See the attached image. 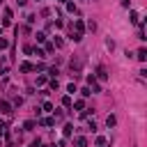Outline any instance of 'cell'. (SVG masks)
I'll use <instances>...</instances> for the list:
<instances>
[{
	"mask_svg": "<svg viewBox=\"0 0 147 147\" xmlns=\"http://www.w3.org/2000/svg\"><path fill=\"white\" fill-rule=\"evenodd\" d=\"M67 92H71V94H74V92H76V85H74V83H69V85H67Z\"/></svg>",
	"mask_w": 147,
	"mask_h": 147,
	"instance_id": "obj_29",
	"label": "cell"
},
{
	"mask_svg": "<svg viewBox=\"0 0 147 147\" xmlns=\"http://www.w3.org/2000/svg\"><path fill=\"white\" fill-rule=\"evenodd\" d=\"M80 94H83V96H90L92 92H90V87H83V90H80Z\"/></svg>",
	"mask_w": 147,
	"mask_h": 147,
	"instance_id": "obj_30",
	"label": "cell"
},
{
	"mask_svg": "<svg viewBox=\"0 0 147 147\" xmlns=\"http://www.w3.org/2000/svg\"><path fill=\"white\" fill-rule=\"evenodd\" d=\"M136 57H138L140 62H145V60H147V51H145V48H140V51L136 53Z\"/></svg>",
	"mask_w": 147,
	"mask_h": 147,
	"instance_id": "obj_10",
	"label": "cell"
},
{
	"mask_svg": "<svg viewBox=\"0 0 147 147\" xmlns=\"http://www.w3.org/2000/svg\"><path fill=\"white\" fill-rule=\"evenodd\" d=\"M32 53H37V57H46V51L44 48H32Z\"/></svg>",
	"mask_w": 147,
	"mask_h": 147,
	"instance_id": "obj_16",
	"label": "cell"
},
{
	"mask_svg": "<svg viewBox=\"0 0 147 147\" xmlns=\"http://www.w3.org/2000/svg\"><path fill=\"white\" fill-rule=\"evenodd\" d=\"M51 90H57V78H51Z\"/></svg>",
	"mask_w": 147,
	"mask_h": 147,
	"instance_id": "obj_28",
	"label": "cell"
},
{
	"mask_svg": "<svg viewBox=\"0 0 147 147\" xmlns=\"http://www.w3.org/2000/svg\"><path fill=\"white\" fill-rule=\"evenodd\" d=\"M74 145H76V147H87V138H85V136H76V138H74Z\"/></svg>",
	"mask_w": 147,
	"mask_h": 147,
	"instance_id": "obj_3",
	"label": "cell"
},
{
	"mask_svg": "<svg viewBox=\"0 0 147 147\" xmlns=\"http://www.w3.org/2000/svg\"><path fill=\"white\" fill-rule=\"evenodd\" d=\"M71 39H74V41H80V39H83V34H78V32H74V34H71Z\"/></svg>",
	"mask_w": 147,
	"mask_h": 147,
	"instance_id": "obj_24",
	"label": "cell"
},
{
	"mask_svg": "<svg viewBox=\"0 0 147 147\" xmlns=\"http://www.w3.org/2000/svg\"><path fill=\"white\" fill-rule=\"evenodd\" d=\"M96 147H108V140L101 136V138H96Z\"/></svg>",
	"mask_w": 147,
	"mask_h": 147,
	"instance_id": "obj_15",
	"label": "cell"
},
{
	"mask_svg": "<svg viewBox=\"0 0 147 147\" xmlns=\"http://www.w3.org/2000/svg\"><path fill=\"white\" fill-rule=\"evenodd\" d=\"M0 2H2V0H0Z\"/></svg>",
	"mask_w": 147,
	"mask_h": 147,
	"instance_id": "obj_36",
	"label": "cell"
},
{
	"mask_svg": "<svg viewBox=\"0 0 147 147\" xmlns=\"http://www.w3.org/2000/svg\"><path fill=\"white\" fill-rule=\"evenodd\" d=\"M0 113L9 115V113H11V103H9V101H0Z\"/></svg>",
	"mask_w": 147,
	"mask_h": 147,
	"instance_id": "obj_6",
	"label": "cell"
},
{
	"mask_svg": "<svg viewBox=\"0 0 147 147\" xmlns=\"http://www.w3.org/2000/svg\"><path fill=\"white\" fill-rule=\"evenodd\" d=\"M44 147H55V145H44Z\"/></svg>",
	"mask_w": 147,
	"mask_h": 147,
	"instance_id": "obj_34",
	"label": "cell"
},
{
	"mask_svg": "<svg viewBox=\"0 0 147 147\" xmlns=\"http://www.w3.org/2000/svg\"><path fill=\"white\" fill-rule=\"evenodd\" d=\"M87 87H90V92H92V94L101 92V85L96 83V78H94V76H87Z\"/></svg>",
	"mask_w": 147,
	"mask_h": 147,
	"instance_id": "obj_1",
	"label": "cell"
},
{
	"mask_svg": "<svg viewBox=\"0 0 147 147\" xmlns=\"http://www.w3.org/2000/svg\"><path fill=\"white\" fill-rule=\"evenodd\" d=\"M60 2H67V0H60Z\"/></svg>",
	"mask_w": 147,
	"mask_h": 147,
	"instance_id": "obj_35",
	"label": "cell"
},
{
	"mask_svg": "<svg viewBox=\"0 0 147 147\" xmlns=\"http://www.w3.org/2000/svg\"><path fill=\"white\" fill-rule=\"evenodd\" d=\"M7 46H9V41H7V39H5V37H0V51H5V48H7Z\"/></svg>",
	"mask_w": 147,
	"mask_h": 147,
	"instance_id": "obj_22",
	"label": "cell"
},
{
	"mask_svg": "<svg viewBox=\"0 0 147 147\" xmlns=\"http://www.w3.org/2000/svg\"><path fill=\"white\" fill-rule=\"evenodd\" d=\"M131 23H140V16H138V11H131Z\"/></svg>",
	"mask_w": 147,
	"mask_h": 147,
	"instance_id": "obj_20",
	"label": "cell"
},
{
	"mask_svg": "<svg viewBox=\"0 0 147 147\" xmlns=\"http://www.w3.org/2000/svg\"><path fill=\"white\" fill-rule=\"evenodd\" d=\"M62 133H64V138H71V133H74V126H71V124H67V126L62 129Z\"/></svg>",
	"mask_w": 147,
	"mask_h": 147,
	"instance_id": "obj_12",
	"label": "cell"
},
{
	"mask_svg": "<svg viewBox=\"0 0 147 147\" xmlns=\"http://www.w3.org/2000/svg\"><path fill=\"white\" fill-rule=\"evenodd\" d=\"M106 46H108V48L113 51V48H115V41H113V39H106Z\"/></svg>",
	"mask_w": 147,
	"mask_h": 147,
	"instance_id": "obj_25",
	"label": "cell"
},
{
	"mask_svg": "<svg viewBox=\"0 0 147 147\" xmlns=\"http://www.w3.org/2000/svg\"><path fill=\"white\" fill-rule=\"evenodd\" d=\"M115 122H117V119H115L113 115H108V117H106V126H115Z\"/></svg>",
	"mask_w": 147,
	"mask_h": 147,
	"instance_id": "obj_18",
	"label": "cell"
},
{
	"mask_svg": "<svg viewBox=\"0 0 147 147\" xmlns=\"http://www.w3.org/2000/svg\"><path fill=\"white\" fill-rule=\"evenodd\" d=\"M122 5H124V7H129V0H122Z\"/></svg>",
	"mask_w": 147,
	"mask_h": 147,
	"instance_id": "obj_33",
	"label": "cell"
},
{
	"mask_svg": "<svg viewBox=\"0 0 147 147\" xmlns=\"http://www.w3.org/2000/svg\"><path fill=\"white\" fill-rule=\"evenodd\" d=\"M39 124H41V126H53V124H55V117H41Z\"/></svg>",
	"mask_w": 147,
	"mask_h": 147,
	"instance_id": "obj_9",
	"label": "cell"
},
{
	"mask_svg": "<svg viewBox=\"0 0 147 147\" xmlns=\"http://www.w3.org/2000/svg\"><path fill=\"white\" fill-rule=\"evenodd\" d=\"M16 2H18V5H21V7H23V5H25V2H28V0H16Z\"/></svg>",
	"mask_w": 147,
	"mask_h": 147,
	"instance_id": "obj_32",
	"label": "cell"
},
{
	"mask_svg": "<svg viewBox=\"0 0 147 147\" xmlns=\"http://www.w3.org/2000/svg\"><path fill=\"white\" fill-rule=\"evenodd\" d=\"M2 25H11V9H5V18H2Z\"/></svg>",
	"mask_w": 147,
	"mask_h": 147,
	"instance_id": "obj_7",
	"label": "cell"
},
{
	"mask_svg": "<svg viewBox=\"0 0 147 147\" xmlns=\"http://www.w3.org/2000/svg\"><path fill=\"white\" fill-rule=\"evenodd\" d=\"M69 67H71V71H76V74H78V71H80V67H83V60H80V57H76V60H71V62H69Z\"/></svg>",
	"mask_w": 147,
	"mask_h": 147,
	"instance_id": "obj_2",
	"label": "cell"
},
{
	"mask_svg": "<svg viewBox=\"0 0 147 147\" xmlns=\"http://www.w3.org/2000/svg\"><path fill=\"white\" fill-rule=\"evenodd\" d=\"M96 78H99L101 83H106V80H108V74H106V69H103V67H99V69H96Z\"/></svg>",
	"mask_w": 147,
	"mask_h": 147,
	"instance_id": "obj_5",
	"label": "cell"
},
{
	"mask_svg": "<svg viewBox=\"0 0 147 147\" xmlns=\"http://www.w3.org/2000/svg\"><path fill=\"white\" fill-rule=\"evenodd\" d=\"M23 74H28V71H34V64L32 62H21V67H18Z\"/></svg>",
	"mask_w": 147,
	"mask_h": 147,
	"instance_id": "obj_4",
	"label": "cell"
},
{
	"mask_svg": "<svg viewBox=\"0 0 147 147\" xmlns=\"http://www.w3.org/2000/svg\"><path fill=\"white\" fill-rule=\"evenodd\" d=\"M34 124H37L34 119H28V122L23 124V129H25V131H32V129H34Z\"/></svg>",
	"mask_w": 147,
	"mask_h": 147,
	"instance_id": "obj_14",
	"label": "cell"
},
{
	"mask_svg": "<svg viewBox=\"0 0 147 147\" xmlns=\"http://www.w3.org/2000/svg\"><path fill=\"white\" fill-rule=\"evenodd\" d=\"M23 53H28V55H30V53H32V46H30V44H25V46H23Z\"/></svg>",
	"mask_w": 147,
	"mask_h": 147,
	"instance_id": "obj_26",
	"label": "cell"
},
{
	"mask_svg": "<svg viewBox=\"0 0 147 147\" xmlns=\"http://www.w3.org/2000/svg\"><path fill=\"white\" fill-rule=\"evenodd\" d=\"M71 103H74V101H71V96H69V94H67V96H62V106H64V108H71Z\"/></svg>",
	"mask_w": 147,
	"mask_h": 147,
	"instance_id": "obj_13",
	"label": "cell"
},
{
	"mask_svg": "<svg viewBox=\"0 0 147 147\" xmlns=\"http://www.w3.org/2000/svg\"><path fill=\"white\" fill-rule=\"evenodd\" d=\"M37 41L44 44V41H46V32H37Z\"/></svg>",
	"mask_w": 147,
	"mask_h": 147,
	"instance_id": "obj_21",
	"label": "cell"
},
{
	"mask_svg": "<svg viewBox=\"0 0 147 147\" xmlns=\"http://www.w3.org/2000/svg\"><path fill=\"white\" fill-rule=\"evenodd\" d=\"M41 108H44L46 113H53V103H51V101H44V106H41Z\"/></svg>",
	"mask_w": 147,
	"mask_h": 147,
	"instance_id": "obj_17",
	"label": "cell"
},
{
	"mask_svg": "<svg viewBox=\"0 0 147 147\" xmlns=\"http://www.w3.org/2000/svg\"><path fill=\"white\" fill-rule=\"evenodd\" d=\"M48 74H51L53 78H57V69H55V67H51V69H48Z\"/></svg>",
	"mask_w": 147,
	"mask_h": 147,
	"instance_id": "obj_27",
	"label": "cell"
},
{
	"mask_svg": "<svg viewBox=\"0 0 147 147\" xmlns=\"http://www.w3.org/2000/svg\"><path fill=\"white\" fill-rule=\"evenodd\" d=\"M74 25H76V32H78V34H83V32H85V23H83L80 18H76V21H74Z\"/></svg>",
	"mask_w": 147,
	"mask_h": 147,
	"instance_id": "obj_8",
	"label": "cell"
},
{
	"mask_svg": "<svg viewBox=\"0 0 147 147\" xmlns=\"http://www.w3.org/2000/svg\"><path fill=\"white\" fill-rule=\"evenodd\" d=\"M5 133H7V122L0 119V136H5Z\"/></svg>",
	"mask_w": 147,
	"mask_h": 147,
	"instance_id": "obj_19",
	"label": "cell"
},
{
	"mask_svg": "<svg viewBox=\"0 0 147 147\" xmlns=\"http://www.w3.org/2000/svg\"><path fill=\"white\" fill-rule=\"evenodd\" d=\"M53 46H57V48H62V46H64V41H62L60 37H55V41H53Z\"/></svg>",
	"mask_w": 147,
	"mask_h": 147,
	"instance_id": "obj_23",
	"label": "cell"
},
{
	"mask_svg": "<svg viewBox=\"0 0 147 147\" xmlns=\"http://www.w3.org/2000/svg\"><path fill=\"white\" fill-rule=\"evenodd\" d=\"M71 106H74L76 110H85V101H83V99H78V101H74Z\"/></svg>",
	"mask_w": 147,
	"mask_h": 147,
	"instance_id": "obj_11",
	"label": "cell"
},
{
	"mask_svg": "<svg viewBox=\"0 0 147 147\" xmlns=\"http://www.w3.org/2000/svg\"><path fill=\"white\" fill-rule=\"evenodd\" d=\"M28 147H39V140H34V142H30Z\"/></svg>",
	"mask_w": 147,
	"mask_h": 147,
	"instance_id": "obj_31",
	"label": "cell"
}]
</instances>
